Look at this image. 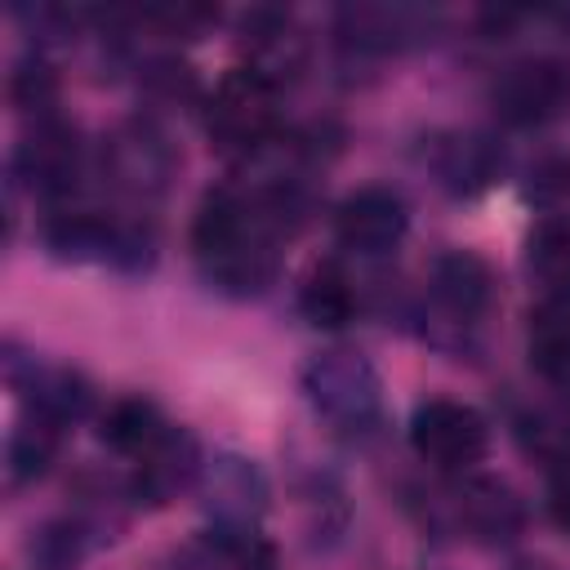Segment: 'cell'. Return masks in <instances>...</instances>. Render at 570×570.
I'll return each instance as SVG.
<instances>
[{
  "instance_id": "obj_26",
  "label": "cell",
  "mask_w": 570,
  "mask_h": 570,
  "mask_svg": "<svg viewBox=\"0 0 570 570\" xmlns=\"http://www.w3.org/2000/svg\"><path fill=\"white\" fill-rule=\"evenodd\" d=\"M543 503L557 530L570 534V454L548 459V485H543Z\"/></svg>"
},
{
  "instance_id": "obj_15",
  "label": "cell",
  "mask_w": 570,
  "mask_h": 570,
  "mask_svg": "<svg viewBox=\"0 0 570 570\" xmlns=\"http://www.w3.org/2000/svg\"><path fill=\"white\" fill-rule=\"evenodd\" d=\"M236 40H240V67L258 71L276 89L294 85L303 76V67H307V31L285 9H249V13H240Z\"/></svg>"
},
{
  "instance_id": "obj_17",
  "label": "cell",
  "mask_w": 570,
  "mask_h": 570,
  "mask_svg": "<svg viewBox=\"0 0 570 570\" xmlns=\"http://www.w3.org/2000/svg\"><path fill=\"white\" fill-rule=\"evenodd\" d=\"M525 276L539 289V298L570 303V218L566 214H539L525 232L521 249Z\"/></svg>"
},
{
  "instance_id": "obj_3",
  "label": "cell",
  "mask_w": 570,
  "mask_h": 570,
  "mask_svg": "<svg viewBox=\"0 0 570 570\" xmlns=\"http://www.w3.org/2000/svg\"><path fill=\"white\" fill-rule=\"evenodd\" d=\"M298 387L312 414L347 441H370L383 428V379L374 361L356 347L312 352L298 370Z\"/></svg>"
},
{
  "instance_id": "obj_25",
  "label": "cell",
  "mask_w": 570,
  "mask_h": 570,
  "mask_svg": "<svg viewBox=\"0 0 570 570\" xmlns=\"http://www.w3.org/2000/svg\"><path fill=\"white\" fill-rule=\"evenodd\" d=\"M138 85L151 94V98H165V102H205L200 85H196V71L178 58V53H156L138 67Z\"/></svg>"
},
{
  "instance_id": "obj_13",
  "label": "cell",
  "mask_w": 570,
  "mask_h": 570,
  "mask_svg": "<svg viewBox=\"0 0 570 570\" xmlns=\"http://www.w3.org/2000/svg\"><path fill=\"white\" fill-rule=\"evenodd\" d=\"M428 169L436 178L441 191H450L454 200H472L481 191H490L499 178H503V142L494 134H481V129H445V134H432L428 142Z\"/></svg>"
},
{
  "instance_id": "obj_7",
  "label": "cell",
  "mask_w": 570,
  "mask_h": 570,
  "mask_svg": "<svg viewBox=\"0 0 570 570\" xmlns=\"http://www.w3.org/2000/svg\"><path fill=\"white\" fill-rule=\"evenodd\" d=\"M89 165L94 160H89L80 125L67 120L62 111H45L27 120L22 138L9 151V187H22L40 196L49 209H58V205H71Z\"/></svg>"
},
{
  "instance_id": "obj_5",
  "label": "cell",
  "mask_w": 570,
  "mask_h": 570,
  "mask_svg": "<svg viewBox=\"0 0 570 570\" xmlns=\"http://www.w3.org/2000/svg\"><path fill=\"white\" fill-rule=\"evenodd\" d=\"M178 147L169 142V134L160 129V120L151 116H125L120 125H111L94 151V174L102 178V187L129 205H151L160 200L174 178H178Z\"/></svg>"
},
{
  "instance_id": "obj_8",
  "label": "cell",
  "mask_w": 570,
  "mask_h": 570,
  "mask_svg": "<svg viewBox=\"0 0 570 570\" xmlns=\"http://www.w3.org/2000/svg\"><path fill=\"white\" fill-rule=\"evenodd\" d=\"M405 432H410V450L441 476L476 472V463L490 454V419L454 396H423L410 410Z\"/></svg>"
},
{
  "instance_id": "obj_6",
  "label": "cell",
  "mask_w": 570,
  "mask_h": 570,
  "mask_svg": "<svg viewBox=\"0 0 570 570\" xmlns=\"http://www.w3.org/2000/svg\"><path fill=\"white\" fill-rule=\"evenodd\" d=\"M423 517L432 521V530L459 534L481 548H508L525 530L521 494L503 476H481V472L445 476L441 490L423 494Z\"/></svg>"
},
{
  "instance_id": "obj_16",
  "label": "cell",
  "mask_w": 570,
  "mask_h": 570,
  "mask_svg": "<svg viewBox=\"0 0 570 570\" xmlns=\"http://www.w3.org/2000/svg\"><path fill=\"white\" fill-rule=\"evenodd\" d=\"M338 45L352 53H396L410 40L432 31V18L423 9H405V4H347L334 18Z\"/></svg>"
},
{
  "instance_id": "obj_23",
  "label": "cell",
  "mask_w": 570,
  "mask_h": 570,
  "mask_svg": "<svg viewBox=\"0 0 570 570\" xmlns=\"http://www.w3.org/2000/svg\"><path fill=\"white\" fill-rule=\"evenodd\" d=\"M9 102H13L27 120H36V116H45V111H58V71H53L49 58L40 53V45L13 62V71H9Z\"/></svg>"
},
{
  "instance_id": "obj_19",
  "label": "cell",
  "mask_w": 570,
  "mask_h": 570,
  "mask_svg": "<svg viewBox=\"0 0 570 570\" xmlns=\"http://www.w3.org/2000/svg\"><path fill=\"white\" fill-rule=\"evenodd\" d=\"M169 414L151 401V396H116L107 410H102V419H98V441L116 454V459H125V463H134L138 454H147L165 432H169Z\"/></svg>"
},
{
  "instance_id": "obj_14",
  "label": "cell",
  "mask_w": 570,
  "mask_h": 570,
  "mask_svg": "<svg viewBox=\"0 0 570 570\" xmlns=\"http://www.w3.org/2000/svg\"><path fill=\"white\" fill-rule=\"evenodd\" d=\"M200 468H205L200 441L183 423H169V432L147 454H138L129 463V472H125L134 508H165V503H174L178 494L196 490Z\"/></svg>"
},
{
  "instance_id": "obj_9",
  "label": "cell",
  "mask_w": 570,
  "mask_h": 570,
  "mask_svg": "<svg viewBox=\"0 0 570 570\" xmlns=\"http://www.w3.org/2000/svg\"><path fill=\"white\" fill-rule=\"evenodd\" d=\"M490 107L508 129H539L570 107V62L552 53H525L494 71Z\"/></svg>"
},
{
  "instance_id": "obj_27",
  "label": "cell",
  "mask_w": 570,
  "mask_h": 570,
  "mask_svg": "<svg viewBox=\"0 0 570 570\" xmlns=\"http://www.w3.org/2000/svg\"><path fill=\"white\" fill-rule=\"evenodd\" d=\"M517 570H557V566H548V561H521Z\"/></svg>"
},
{
  "instance_id": "obj_10",
  "label": "cell",
  "mask_w": 570,
  "mask_h": 570,
  "mask_svg": "<svg viewBox=\"0 0 570 570\" xmlns=\"http://www.w3.org/2000/svg\"><path fill=\"white\" fill-rule=\"evenodd\" d=\"M196 499H200V512H205L209 530L263 534V517H267L272 490H267V476H263V468L254 459L223 450V454L205 459L200 481H196Z\"/></svg>"
},
{
  "instance_id": "obj_1",
  "label": "cell",
  "mask_w": 570,
  "mask_h": 570,
  "mask_svg": "<svg viewBox=\"0 0 570 570\" xmlns=\"http://www.w3.org/2000/svg\"><path fill=\"white\" fill-rule=\"evenodd\" d=\"M40 245L58 263L111 267L125 276H142L156 263V232L142 214H116L94 205H58L40 218Z\"/></svg>"
},
{
  "instance_id": "obj_20",
  "label": "cell",
  "mask_w": 570,
  "mask_h": 570,
  "mask_svg": "<svg viewBox=\"0 0 570 570\" xmlns=\"http://www.w3.org/2000/svg\"><path fill=\"white\" fill-rule=\"evenodd\" d=\"M361 312V294L338 258L316 263L298 285V316L316 330H347Z\"/></svg>"
},
{
  "instance_id": "obj_2",
  "label": "cell",
  "mask_w": 570,
  "mask_h": 570,
  "mask_svg": "<svg viewBox=\"0 0 570 570\" xmlns=\"http://www.w3.org/2000/svg\"><path fill=\"white\" fill-rule=\"evenodd\" d=\"M499 303V276L476 249L450 245L428 263L423 281V334L445 352H468Z\"/></svg>"
},
{
  "instance_id": "obj_4",
  "label": "cell",
  "mask_w": 570,
  "mask_h": 570,
  "mask_svg": "<svg viewBox=\"0 0 570 570\" xmlns=\"http://www.w3.org/2000/svg\"><path fill=\"white\" fill-rule=\"evenodd\" d=\"M200 120L209 142L232 156V160H254L267 147H276L285 138L281 129V89L272 80H263L249 67H227L218 76V85L205 94L200 102Z\"/></svg>"
},
{
  "instance_id": "obj_21",
  "label": "cell",
  "mask_w": 570,
  "mask_h": 570,
  "mask_svg": "<svg viewBox=\"0 0 570 570\" xmlns=\"http://www.w3.org/2000/svg\"><path fill=\"white\" fill-rule=\"evenodd\" d=\"M98 543H102V534L71 508L62 517H49V521L31 525L22 552H27L31 570H80Z\"/></svg>"
},
{
  "instance_id": "obj_12",
  "label": "cell",
  "mask_w": 570,
  "mask_h": 570,
  "mask_svg": "<svg viewBox=\"0 0 570 570\" xmlns=\"http://www.w3.org/2000/svg\"><path fill=\"white\" fill-rule=\"evenodd\" d=\"M410 232V205L387 183H365L334 205V240L356 258L392 254Z\"/></svg>"
},
{
  "instance_id": "obj_18",
  "label": "cell",
  "mask_w": 570,
  "mask_h": 570,
  "mask_svg": "<svg viewBox=\"0 0 570 570\" xmlns=\"http://www.w3.org/2000/svg\"><path fill=\"white\" fill-rule=\"evenodd\" d=\"M525 356H530V370L570 392V303L561 298H539L525 316Z\"/></svg>"
},
{
  "instance_id": "obj_24",
  "label": "cell",
  "mask_w": 570,
  "mask_h": 570,
  "mask_svg": "<svg viewBox=\"0 0 570 570\" xmlns=\"http://www.w3.org/2000/svg\"><path fill=\"white\" fill-rule=\"evenodd\" d=\"M129 22L151 27L160 40H200L209 27H218V9L209 4H151L129 13Z\"/></svg>"
},
{
  "instance_id": "obj_22",
  "label": "cell",
  "mask_w": 570,
  "mask_h": 570,
  "mask_svg": "<svg viewBox=\"0 0 570 570\" xmlns=\"http://www.w3.org/2000/svg\"><path fill=\"white\" fill-rule=\"evenodd\" d=\"M62 432L58 423L40 419V414H18V423L9 428V441H4V485L9 490H22V485H36L53 459H58V445H62Z\"/></svg>"
},
{
  "instance_id": "obj_11",
  "label": "cell",
  "mask_w": 570,
  "mask_h": 570,
  "mask_svg": "<svg viewBox=\"0 0 570 570\" xmlns=\"http://www.w3.org/2000/svg\"><path fill=\"white\" fill-rule=\"evenodd\" d=\"M4 383H9V392L18 396V405L27 414H40L58 428L80 423L94 410V387L76 365L22 352L13 338L4 343Z\"/></svg>"
}]
</instances>
